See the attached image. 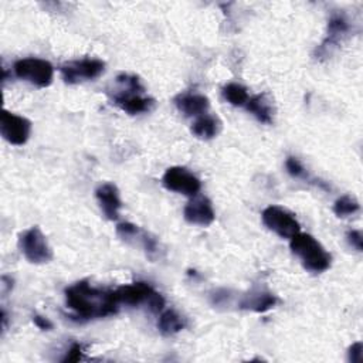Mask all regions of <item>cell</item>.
I'll list each match as a JSON object with an SVG mask.
<instances>
[{
    "label": "cell",
    "mask_w": 363,
    "mask_h": 363,
    "mask_svg": "<svg viewBox=\"0 0 363 363\" xmlns=\"http://www.w3.org/2000/svg\"><path fill=\"white\" fill-rule=\"evenodd\" d=\"M363 345L360 342H356L353 344L350 348H349V360L353 362V363H359L362 362V356H363Z\"/></svg>",
    "instance_id": "d4e9b609"
},
{
    "label": "cell",
    "mask_w": 363,
    "mask_h": 363,
    "mask_svg": "<svg viewBox=\"0 0 363 363\" xmlns=\"http://www.w3.org/2000/svg\"><path fill=\"white\" fill-rule=\"evenodd\" d=\"M175 102L186 117H200L209 110V99L202 94H180Z\"/></svg>",
    "instance_id": "4fadbf2b"
},
{
    "label": "cell",
    "mask_w": 363,
    "mask_h": 363,
    "mask_svg": "<svg viewBox=\"0 0 363 363\" xmlns=\"http://www.w3.org/2000/svg\"><path fill=\"white\" fill-rule=\"evenodd\" d=\"M31 122L20 115L3 110L0 117V134L12 145H24L29 140Z\"/></svg>",
    "instance_id": "9c48e42d"
},
{
    "label": "cell",
    "mask_w": 363,
    "mask_h": 363,
    "mask_svg": "<svg viewBox=\"0 0 363 363\" xmlns=\"http://www.w3.org/2000/svg\"><path fill=\"white\" fill-rule=\"evenodd\" d=\"M359 210V203L355 197L345 195L342 197H339L335 204H334V213L338 217H348L355 214Z\"/></svg>",
    "instance_id": "ffe728a7"
},
{
    "label": "cell",
    "mask_w": 363,
    "mask_h": 363,
    "mask_svg": "<svg viewBox=\"0 0 363 363\" xmlns=\"http://www.w3.org/2000/svg\"><path fill=\"white\" fill-rule=\"evenodd\" d=\"M19 247L24 257L33 264L49 263L53 259V251L46 236L39 227H31L20 234Z\"/></svg>",
    "instance_id": "5b68a950"
},
{
    "label": "cell",
    "mask_w": 363,
    "mask_h": 363,
    "mask_svg": "<svg viewBox=\"0 0 363 363\" xmlns=\"http://www.w3.org/2000/svg\"><path fill=\"white\" fill-rule=\"evenodd\" d=\"M220 129V122L213 115H200L192 125V132L200 139H211Z\"/></svg>",
    "instance_id": "ac0fdd59"
},
{
    "label": "cell",
    "mask_w": 363,
    "mask_h": 363,
    "mask_svg": "<svg viewBox=\"0 0 363 363\" xmlns=\"http://www.w3.org/2000/svg\"><path fill=\"white\" fill-rule=\"evenodd\" d=\"M185 219L197 226H209L214 222V210L211 206V202L206 196H193L192 200L186 204L185 210Z\"/></svg>",
    "instance_id": "30bf717a"
},
{
    "label": "cell",
    "mask_w": 363,
    "mask_h": 363,
    "mask_svg": "<svg viewBox=\"0 0 363 363\" xmlns=\"http://www.w3.org/2000/svg\"><path fill=\"white\" fill-rule=\"evenodd\" d=\"M104 70V61L97 58H83L61 65V76L67 84H79L99 77Z\"/></svg>",
    "instance_id": "ba28073f"
},
{
    "label": "cell",
    "mask_w": 363,
    "mask_h": 363,
    "mask_svg": "<svg viewBox=\"0 0 363 363\" xmlns=\"http://www.w3.org/2000/svg\"><path fill=\"white\" fill-rule=\"evenodd\" d=\"M139 227L132 225V223H121L117 226V233L121 239H124L125 241H131L134 239H136V236L139 234Z\"/></svg>",
    "instance_id": "44dd1931"
},
{
    "label": "cell",
    "mask_w": 363,
    "mask_h": 363,
    "mask_svg": "<svg viewBox=\"0 0 363 363\" xmlns=\"http://www.w3.org/2000/svg\"><path fill=\"white\" fill-rule=\"evenodd\" d=\"M15 74L24 81H29L40 88L49 87L53 83L54 68L50 61L35 57L22 58L15 63Z\"/></svg>",
    "instance_id": "277c9868"
},
{
    "label": "cell",
    "mask_w": 363,
    "mask_h": 363,
    "mask_svg": "<svg viewBox=\"0 0 363 363\" xmlns=\"http://www.w3.org/2000/svg\"><path fill=\"white\" fill-rule=\"evenodd\" d=\"M185 325L186 322L184 316L179 315L175 309H166L162 312L158 321V330L161 331V334L170 337L184 330Z\"/></svg>",
    "instance_id": "e0dca14e"
},
{
    "label": "cell",
    "mask_w": 363,
    "mask_h": 363,
    "mask_svg": "<svg viewBox=\"0 0 363 363\" xmlns=\"http://www.w3.org/2000/svg\"><path fill=\"white\" fill-rule=\"evenodd\" d=\"M83 352H84L83 350V345L74 344L70 348V350L67 352V355L63 359V362H79V360L83 359Z\"/></svg>",
    "instance_id": "603a6c76"
},
{
    "label": "cell",
    "mask_w": 363,
    "mask_h": 363,
    "mask_svg": "<svg viewBox=\"0 0 363 363\" xmlns=\"http://www.w3.org/2000/svg\"><path fill=\"white\" fill-rule=\"evenodd\" d=\"M263 223L274 233L282 239L291 240L296 234L301 232V226L296 216L280 206H270L264 209L261 214Z\"/></svg>",
    "instance_id": "8992f818"
},
{
    "label": "cell",
    "mask_w": 363,
    "mask_h": 363,
    "mask_svg": "<svg viewBox=\"0 0 363 363\" xmlns=\"http://www.w3.org/2000/svg\"><path fill=\"white\" fill-rule=\"evenodd\" d=\"M162 184L168 191L185 195V196H196L202 189V184L197 176H195L191 170L182 166L169 168L162 179Z\"/></svg>",
    "instance_id": "52a82bcc"
},
{
    "label": "cell",
    "mask_w": 363,
    "mask_h": 363,
    "mask_svg": "<svg viewBox=\"0 0 363 363\" xmlns=\"http://www.w3.org/2000/svg\"><path fill=\"white\" fill-rule=\"evenodd\" d=\"M114 293L120 304L139 305L148 304L151 297L155 294V289L147 282H134L129 285L120 287Z\"/></svg>",
    "instance_id": "8fae6325"
},
{
    "label": "cell",
    "mask_w": 363,
    "mask_h": 363,
    "mask_svg": "<svg viewBox=\"0 0 363 363\" xmlns=\"http://www.w3.org/2000/svg\"><path fill=\"white\" fill-rule=\"evenodd\" d=\"M348 31H349V23H348V20H346L344 16H341V15L334 16V17L330 20V24H328V35H326L325 42L321 45L319 53H325L326 49H328V47L337 46Z\"/></svg>",
    "instance_id": "5bb4252c"
},
{
    "label": "cell",
    "mask_w": 363,
    "mask_h": 363,
    "mask_svg": "<svg viewBox=\"0 0 363 363\" xmlns=\"http://www.w3.org/2000/svg\"><path fill=\"white\" fill-rule=\"evenodd\" d=\"M346 239H348V243H349L353 248H356L357 251H362V250H363V236H362V233H360L359 230H350V232L348 233Z\"/></svg>",
    "instance_id": "cb8c5ba5"
},
{
    "label": "cell",
    "mask_w": 363,
    "mask_h": 363,
    "mask_svg": "<svg viewBox=\"0 0 363 363\" xmlns=\"http://www.w3.org/2000/svg\"><path fill=\"white\" fill-rule=\"evenodd\" d=\"M120 90L114 94V104L118 105L122 111L136 115L142 113H148L154 106V99L142 95L143 87L135 76L121 74L117 77Z\"/></svg>",
    "instance_id": "7a4b0ae2"
},
{
    "label": "cell",
    "mask_w": 363,
    "mask_h": 363,
    "mask_svg": "<svg viewBox=\"0 0 363 363\" xmlns=\"http://www.w3.org/2000/svg\"><path fill=\"white\" fill-rule=\"evenodd\" d=\"M245 108L260 122H264V124L273 122V108H271V104L267 99L266 94L254 95V97L248 98Z\"/></svg>",
    "instance_id": "2e32d148"
},
{
    "label": "cell",
    "mask_w": 363,
    "mask_h": 363,
    "mask_svg": "<svg viewBox=\"0 0 363 363\" xmlns=\"http://www.w3.org/2000/svg\"><path fill=\"white\" fill-rule=\"evenodd\" d=\"M95 195L106 219L117 220L120 216V209L122 206L118 188L113 184H104L97 189Z\"/></svg>",
    "instance_id": "7c38bea8"
},
{
    "label": "cell",
    "mask_w": 363,
    "mask_h": 363,
    "mask_svg": "<svg viewBox=\"0 0 363 363\" xmlns=\"http://www.w3.org/2000/svg\"><path fill=\"white\" fill-rule=\"evenodd\" d=\"M223 97L227 102H230L234 106H243L248 101V92L245 87L237 83H230L223 87Z\"/></svg>",
    "instance_id": "d6986e66"
},
{
    "label": "cell",
    "mask_w": 363,
    "mask_h": 363,
    "mask_svg": "<svg viewBox=\"0 0 363 363\" xmlns=\"http://www.w3.org/2000/svg\"><path fill=\"white\" fill-rule=\"evenodd\" d=\"M291 250L311 273H323L331 267V256L311 234L298 233L291 239Z\"/></svg>",
    "instance_id": "3957f363"
},
{
    "label": "cell",
    "mask_w": 363,
    "mask_h": 363,
    "mask_svg": "<svg viewBox=\"0 0 363 363\" xmlns=\"http://www.w3.org/2000/svg\"><path fill=\"white\" fill-rule=\"evenodd\" d=\"M288 173L294 177H307V170L297 158H288L285 162Z\"/></svg>",
    "instance_id": "7402d4cb"
},
{
    "label": "cell",
    "mask_w": 363,
    "mask_h": 363,
    "mask_svg": "<svg viewBox=\"0 0 363 363\" xmlns=\"http://www.w3.org/2000/svg\"><path fill=\"white\" fill-rule=\"evenodd\" d=\"M33 321H34L35 326H38V328H40L42 331H50V330H53V322H51L50 319L42 316V315H34V316H33Z\"/></svg>",
    "instance_id": "484cf974"
},
{
    "label": "cell",
    "mask_w": 363,
    "mask_h": 363,
    "mask_svg": "<svg viewBox=\"0 0 363 363\" xmlns=\"http://www.w3.org/2000/svg\"><path fill=\"white\" fill-rule=\"evenodd\" d=\"M67 307L83 319L104 318L117 314L118 300L114 291H102L87 281L77 282L65 289Z\"/></svg>",
    "instance_id": "6da1fadb"
},
{
    "label": "cell",
    "mask_w": 363,
    "mask_h": 363,
    "mask_svg": "<svg viewBox=\"0 0 363 363\" xmlns=\"http://www.w3.org/2000/svg\"><path fill=\"white\" fill-rule=\"evenodd\" d=\"M277 304L275 296L268 291H254L250 296H245L240 302V308L251 309L254 312H266Z\"/></svg>",
    "instance_id": "9a60e30c"
}]
</instances>
